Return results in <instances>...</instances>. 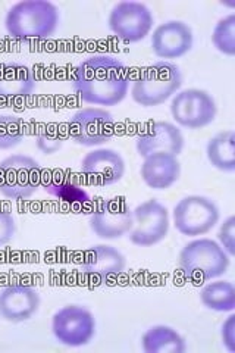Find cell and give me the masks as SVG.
Here are the masks:
<instances>
[{
    "instance_id": "7a4b0ae2",
    "label": "cell",
    "mask_w": 235,
    "mask_h": 353,
    "mask_svg": "<svg viewBox=\"0 0 235 353\" xmlns=\"http://www.w3.org/2000/svg\"><path fill=\"white\" fill-rule=\"evenodd\" d=\"M59 9L48 0H24L8 10V34L19 41L49 39L59 26Z\"/></svg>"
},
{
    "instance_id": "277c9868",
    "label": "cell",
    "mask_w": 235,
    "mask_h": 353,
    "mask_svg": "<svg viewBox=\"0 0 235 353\" xmlns=\"http://www.w3.org/2000/svg\"><path fill=\"white\" fill-rule=\"evenodd\" d=\"M181 85V70L172 62L159 61L144 68L134 80L131 85V97L143 108H154L176 94Z\"/></svg>"
},
{
    "instance_id": "2e32d148",
    "label": "cell",
    "mask_w": 235,
    "mask_h": 353,
    "mask_svg": "<svg viewBox=\"0 0 235 353\" xmlns=\"http://www.w3.org/2000/svg\"><path fill=\"white\" fill-rule=\"evenodd\" d=\"M185 140L181 130L167 121L153 123L147 130L137 136L136 148L141 158L152 153H170L174 157L181 154Z\"/></svg>"
},
{
    "instance_id": "9c48e42d",
    "label": "cell",
    "mask_w": 235,
    "mask_h": 353,
    "mask_svg": "<svg viewBox=\"0 0 235 353\" xmlns=\"http://www.w3.org/2000/svg\"><path fill=\"white\" fill-rule=\"evenodd\" d=\"M52 333L63 346H85L96 336V318L81 305H66L54 312Z\"/></svg>"
},
{
    "instance_id": "ffe728a7",
    "label": "cell",
    "mask_w": 235,
    "mask_h": 353,
    "mask_svg": "<svg viewBox=\"0 0 235 353\" xmlns=\"http://www.w3.org/2000/svg\"><path fill=\"white\" fill-rule=\"evenodd\" d=\"M141 349L144 353H184L187 345L172 327L154 325L143 334Z\"/></svg>"
},
{
    "instance_id": "8fae6325",
    "label": "cell",
    "mask_w": 235,
    "mask_h": 353,
    "mask_svg": "<svg viewBox=\"0 0 235 353\" xmlns=\"http://www.w3.org/2000/svg\"><path fill=\"white\" fill-rule=\"evenodd\" d=\"M109 28L124 43H139L150 34L154 24L152 10L141 2L125 0L112 8Z\"/></svg>"
},
{
    "instance_id": "4316f807",
    "label": "cell",
    "mask_w": 235,
    "mask_h": 353,
    "mask_svg": "<svg viewBox=\"0 0 235 353\" xmlns=\"http://www.w3.org/2000/svg\"><path fill=\"white\" fill-rule=\"evenodd\" d=\"M17 223L14 215L8 211H0V246L8 245V243L15 237Z\"/></svg>"
},
{
    "instance_id": "d6986e66",
    "label": "cell",
    "mask_w": 235,
    "mask_h": 353,
    "mask_svg": "<svg viewBox=\"0 0 235 353\" xmlns=\"http://www.w3.org/2000/svg\"><path fill=\"white\" fill-rule=\"evenodd\" d=\"M36 90V79L27 65H0V97L17 101L32 94Z\"/></svg>"
},
{
    "instance_id": "d4e9b609",
    "label": "cell",
    "mask_w": 235,
    "mask_h": 353,
    "mask_svg": "<svg viewBox=\"0 0 235 353\" xmlns=\"http://www.w3.org/2000/svg\"><path fill=\"white\" fill-rule=\"evenodd\" d=\"M65 139L62 137L61 127L56 123L40 125L36 136V146L44 154H54L63 146Z\"/></svg>"
},
{
    "instance_id": "7c38bea8",
    "label": "cell",
    "mask_w": 235,
    "mask_h": 353,
    "mask_svg": "<svg viewBox=\"0 0 235 353\" xmlns=\"http://www.w3.org/2000/svg\"><path fill=\"white\" fill-rule=\"evenodd\" d=\"M134 224V216L124 197H112L92 214L88 225L103 240H118L127 236Z\"/></svg>"
},
{
    "instance_id": "44dd1931",
    "label": "cell",
    "mask_w": 235,
    "mask_h": 353,
    "mask_svg": "<svg viewBox=\"0 0 235 353\" xmlns=\"http://www.w3.org/2000/svg\"><path fill=\"white\" fill-rule=\"evenodd\" d=\"M207 161L214 168L222 172L235 171V132L227 130L218 132L207 141Z\"/></svg>"
},
{
    "instance_id": "5bb4252c",
    "label": "cell",
    "mask_w": 235,
    "mask_h": 353,
    "mask_svg": "<svg viewBox=\"0 0 235 353\" xmlns=\"http://www.w3.org/2000/svg\"><path fill=\"white\" fill-rule=\"evenodd\" d=\"M80 171L92 185L108 187L122 180L125 174V161L114 149H94L83 158Z\"/></svg>"
},
{
    "instance_id": "ac0fdd59",
    "label": "cell",
    "mask_w": 235,
    "mask_h": 353,
    "mask_svg": "<svg viewBox=\"0 0 235 353\" xmlns=\"http://www.w3.org/2000/svg\"><path fill=\"white\" fill-rule=\"evenodd\" d=\"M141 180L153 190H166L181 176V163L178 157L170 153H152L143 158L140 168Z\"/></svg>"
},
{
    "instance_id": "7402d4cb",
    "label": "cell",
    "mask_w": 235,
    "mask_h": 353,
    "mask_svg": "<svg viewBox=\"0 0 235 353\" xmlns=\"http://www.w3.org/2000/svg\"><path fill=\"white\" fill-rule=\"evenodd\" d=\"M200 302L215 312H232L235 309V289L229 281L206 284L200 292Z\"/></svg>"
},
{
    "instance_id": "30bf717a",
    "label": "cell",
    "mask_w": 235,
    "mask_h": 353,
    "mask_svg": "<svg viewBox=\"0 0 235 353\" xmlns=\"http://www.w3.org/2000/svg\"><path fill=\"white\" fill-rule=\"evenodd\" d=\"M134 224L127 234L134 246L152 248L158 245L170 231V212L156 199H149L132 211Z\"/></svg>"
},
{
    "instance_id": "8992f818",
    "label": "cell",
    "mask_w": 235,
    "mask_h": 353,
    "mask_svg": "<svg viewBox=\"0 0 235 353\" xmlns=\"http://www.w3.org/2000/svg\"><path fill=\"white\" fill-rule=\"evenodd\" d=\"M218 205L206 196L192 194L183 197L174 208L172 219L176 231L187 237L207 234L219 223Z\"/></svg>"
},
{
    "instance_id": "83f0119b",
    "label": "cell",
    "mask_w": 235,
    "mask_h": 353,
    "mask_svg": "<svg viewBox=\"0 0 235 353\" xmlns=\"http://www.w3.org/2000/svg\"><path fill=\"white\" fill-rule=\"evenodd\" d=\"M222 343L229 353H235V315L231 314L221 330Z\"/></svg>"
},
{
    "instance_id": "52a82bcc",
    "label": "cell",
    "mask_w": 235,
    "mask_h": 353,
    "mask_svg": "<svg viewBox=\"0 0 235 353\" xmlns=\"http://www.w3.org/2000/svg\"><path fill=\"white\" fill-rule=\"evenodd\" d=\"M68 137L84 148L106 145L115 136V119L102 108H84L70 118Z\"/></svg>"
},
{
    "instance_id": "9a60e30c",
    "label": "cell",
    "mask_w": 235,
    "mask_h": 353,
    "mask_svg": "<svg viewBox=\"0 0 235 353\" xmlns=\"http://www.w3.org/2000/svg\"><path fill=\"white\" fill-rule=\"evenodd\" d=\"M193 30L184 21H166L153 31L152 50L161 59H178L193 49Z\"/></svg>"
},
{
    "instance_id": "5b68a950",
    "label": "cell",
    "mask_w": 235,
    "mask_h": 353,
    "mask_svg": "<svg viewBox=\"0 0 235 353\" xmlns=\"http://www.w3.org/2000/svg\"><path fill=\"white\" fill-rule=\"evenodd\" d=\"M43 184L41 165L27 154H10L0 162V193L12 201L28 199Z\"/></svg>"
},
{
    "instance_id": "603a6c76",
    "label": "cell",
    "mask_w": 235,
    "mask_h": 353,
    "mask_svg": "<svg viewBox=\"0 0 235 353\" xmlns=\"http://www.w3.org/2000/svg\"><path fill=\"white\" fill-rule=\"evenodd\" d=\"M212 43L225 57H235V14H229L218 21L212 32Z\"/></svg>"
},
{
    "instance_id": "3957f363",
    "label": "cell",
    "mask_w": 235,
    "mask_h": 353,
    "mask_svg": "<svg viewBox=\"0 0 235 353\" xmlns=\"http://www.w3.org/2000/svg\"><path fill=\"white\" fill-rule=\"evenodd\" d=\"M180 268L194 285H200L225 274L229 268L228 253L212 239H197L181 249Z\"/></svg>"
},
{
    "instance_id": "ba28073f",
    "label": "cell",
    "mask_w": 235,
    "mask_h": 353,
    "mask_svg": "<svg viewBox=\"0 0 235 353\" xmlns=\"http://www.w3.org/2000/svg\"><path fill=\"white\" fill-rule=\"evenodd\" d=\"M218 105L214 96L201 88H187L172 97L171 115L184 128H205L214 123Z\"/></svg>"
},
{
    "instance_id": "cb8c5ba5",
    "label": "cell",
    "mask_w": 235,
    "mask_h": 353,
    "mask_svg": "<svg viewBox=\"0 0 235 353\" xmlns=\"http://www.w3.org/2000/svg\"><path fill=\"white\" fill-rule=\"evenodd\" d=\"M25 124L15 115H0V150L17 148L24 140Z\"/></svg>"
},
{
    "instance_id": "e0dca14e",
    "label": "cell",
    "mask_w": 235,
    "mask_h": 353,
    "mask_svg": "<svg viewBox=\"0 0 235 353\" xmlns=\"http://www.w3.org/2000/svg\"><path fill=\"white\" fill-rule=\"evenodd\" d=\"M40 293L27 285H10L0 290V318L19 324L25 323L40 309Z\"/></svg>"
},
{
    "instance_id": "6da1fadb",
    "label": "cell",
    "mask_w": 235,
    "mask_h": 353,
    "mask_svg": "<svg viewBox=\"0 0 235 353\" xmlns=\"http://www.w3.org/2000/svg\"><path fill=\"white\" fill-rule=\"evenodd\" d=\"M130 83L124 62L110 54H94L76 66L72 88L88 105L116 106L127 97Z\"/></svg>"
},
{
    "instance_id": "484cf974",
    "label": "cell",
    "mask_w": 235,
    "mask_h": 353,
    "mask_svg": "<svg viewBox=\"0 0 235 353\" xmlns=\"http://www.w3.org/2000/svg\"><path fill=\"white\" fill-rule=\"evenodd\" d=\"M218 240L221 248L228 253V256L232 258L235 255V216H229L218 231Z\"/></svg>"
},
{
    "instance_id": "4fadbf2b",
    "label": "cell",
    "mask_w": 235,
    "mask_h": 353,
    "mask_svg": "<svg viewBox=\"0 0 235 353\" xmlns=\"http://www.w3.org/2000/svg\"><path fill=\"white\" fill-rule=\"evenodd\" d=\"M125 256L108 245H96L88 248L81 261L84 274L96 284H115V280L125 270Z\"/></svg>"
}]
</instances>
